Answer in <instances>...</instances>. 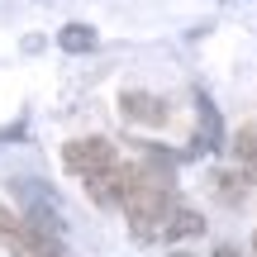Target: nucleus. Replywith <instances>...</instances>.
Returning a JSON list of instances; mask_svg holds the SVG:
<instances>
[{
	"label": "nucleus",
	"mask_w": 257,
	"mask_h": 257,
	"mask_svg": "<svg viewBox=\"0 0 257 257\" xmlns=\"http://www.w3.org/2000/svg\"><path fill=\"white\" fill-rule=\"evenodd\" d=\"M172 210H176V181L167 172H157V167H138L134 181H128V191H124L128 233H134L138 243L162 238V224H167Z\"/></svg>",
	"instance_id": "obj_1"
},
{
	"label": "nucleus",
	"mask_w": 257,
	"mask_h": 257,
	"mask_svg": "<svg viewBox=\"0 0 257 257\" xmlns=\"http://www.w3.org/2000/svg\"><path fill=\"white\" fill-rule=\"evenodd\" d=\"M0 248H5L10 257H57V252H62V243L48 238L29 214L0 210Z\"/></svg>",
	"instance_id": "obj_2"
},
{
	"label": "nucleus",
	"mask_w": 257,
	"mask_h": 257,
	"mask_svg": "<svg viewBox=\"0 0 257 257\" xmlns=\"http://www.w3.org/2000/svg\"><path fill=\"white\" fill-rule=\"evenodd\" d=\"M62 162H67V172H76V176H91V172H100V167H110V162H119V153H114V143L110 138H72V143L62 148Z\"/></svg>",
	"instance_id": "obj_3"
},
{
	"label": "nucleus",
	"mask_w": 257,
	"mask_h": 257,
	"mask_svg": "<svg viewBox=\"0 0 257 257\" xmlns=\"http://www.w3.org/2000/svg\"><path fill=\"white\" fill-rule=\"evenodd\" d=\"M134 172H138V167H128V162H110V167H100V172L81 176V181H86V195H91L100 210H110V205H124V191H128V181H134Z\"/></svg>",
	"instance_id": "obj_4"
},
{
	"label": "nucleus",
	"mask_w": 257,
	"mask_h": 257,
	"mask_svg": "<svg viewBox=\"0 0 257 257\" xmlns=\"http://www.w3.org/2000/svg\"><path fill=\"white\" fill-rule=\"evenodd\" d=\"M15 195H24V200H29V219H34L38 229L48 233V238H57V243L67 238V219H62V210H57V200H53V195L43 191V186L15 181Z\"/></svg>",
	"instance_id": "obj_5"
},
{
	"label": "nucleus",
	"mask_w": 257,
	"mask_h": 257,
	"mask_svg": "<svg viewBox=\"0 0 257 257\" xmlns=\"http://www.w3.org/2000/svg\"><path fill=\"white\" fill-rule=\"evenodd\" d=\"M195 143L186 148V157H195V153H219L224 148V119H219V110H214V100L205 91H195Z\"/></svg>",
	"instance_id": "obj_6"
},
{
	"label": "nucleus",
	"mask_w": 257,
	"mask_h": 257,
	"mask_svg": "<svg viewBox=\"0 0 257 257\" xmlns=\"http://www.w3.org/2000/svg\"><path fill=\"white\" fill-rule=\"evenodd\" d=\"M119 114L128 124H148V128H162L172 119V110H167L162 95H148V91H124L119 95Z\"/></svg>",
	"instance_id": "obj_7"
},
{
	"label": "nucleus",
	"mask_w": 257,
	"mask_h": 257,
	"mask_svg": "<svg viewBox=\"0 0 257 257\" xmlns=\"http://www.w3.org/2000/svg\"><path fill=\"white\" fill-rule=\"evenodd\" d=\"M200 233H205V214H195V210H181V205H176V210L167 214V224H162V238H167V243L200 238Z\"/></svg>",
	"instance_id": "obj_8"
},
{
	"label": "nucleus",
	"mask_w": 257,
	"mask_h": 257,
	"mask_svg": "<svg viewBox=\"0 0 257 257\" xmlns=\"http://www.w3.org/2000/svg\"><path fill=\"white\" fill-rule=\"evenodd\" d=\"M57 48H62V53H95V48H100V34H95L91 24H67L62 34H57Z\"/></svg>",
	"instance_id": "obj_9"
},
{
	"label": "nucleus",
	"mask_w": 257,
	"mask_h": 257,
	"mask_svg": "<svg viewBox=\"0 0 257 257\" xmlns=\"http://www.w3.org/2000/svg\"><path fill=\"white\" fill-rule=\"evenodd\" d=\"M233 153H238V162L248 167V181H257V128H238Z\"/></svg>",
	"instance_id": "obj_10"
},
{
	"label": "nucleus",
	"mask_w": 257,
	"mask_h": 257,
	"mask_svg": "<svg viewBox=\"0 0 257 257\" xmlns=\"http://www.w3.org/2000/svg\"><path fill=\"white\" fill-rule=\"evenodd\" d=\"M24 138V124H10V128H0V143H19Z\"/></svg>",
	"instance_id": "obj_11"
},
{
	"label": "nucleus",
	"mask_w": 257,
	"mask_h": 257,
	"mask_svg": "<svg viewBox=\"0 0 257 257\" xmlns=\"http://www.w3.org/2000/svg\"><path fill=\"white\" fill-rule=\"evenodd\" d=\"M214 257H243L238 248H229V243H219V248H214Z\"/></svg>",
	"instance_id": "obj_12"
},
{
	"label": "nucleus",
	"mask_w": 257,
	"mask_h": 257,
	"mask_svg": "<svg viewBox=\"0 0 257 257\" xmlns=\"http://www.w3.org/2000/svg\"><path fill=\"white\" fill-rule=\"evenodd\" d=\"M167 257H191V252H167Z\"/></svg>",
	"instance_id": "obj_13"
},
{
	"label": "nucleus",
	"mask_w": 257,
	"mask_h": 257,
	"mask_svg": "<svg viewBox=\"0 0 257 257\" xmlns=\"http://www.w3.org/2000/svg\"><path fill=\"white\" fill-rule=\"evenodd\" d=\"M252 252H257V233H252Z\"/></svg>",
	"instance_id": "obj_14"
}]
</instances>
